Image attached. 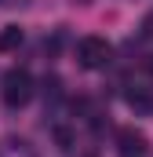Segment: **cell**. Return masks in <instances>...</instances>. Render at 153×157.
Here are the masks:
<instances>
[{
    "instance_id": "cell-1",
    "label": "cell",
    "mask_w": 153,
    "mask_h": 157,
    "mask_svg": "<svg viewBox=\"0 0 153 157\" xmlns=\"http://www.w3.org/2000/svg\"><path fill=\"white\" fill-rule=\"evenodd\" d=\"M76 59H80L84 70H102V66H110L113 48H110L102 37H84L80 44H76Z\"/></svg>"
},
{
    "instance_id": "cell-2",
    "label": "cell",
    "mask_w": 153,
    "mask_h": 157,
    "mask_svg": "<svg viewBox=\"0 0 153 157\" xmlns=\"http://www.w3.org/2000/svg\"><path fill=\"white\" fill-rule=\"evenodd\" d=\"M29 99H33V80H29V73L26 70H7V77H4V102L11 110H18Z\"/></svg>"
},
{
    "instance_id": "cell-3",
    "label": "cell",
    "mask_w": 153,
    "mask_h": 157,
    "mask_svg": "<svg viewBox=\"0 0 153 157\" xmlns=\"http://www.w3.org/2000/svg\"><path fill=\"white\" fill-rule=\"evenodd\" d=\"M117 143H120V154L124 157H142L146 154V135L135 132V128H124V132L117 135Z\"/></svg>"
},
{
    "instance_id": "cell-4",
    "label": "cell",
    "mask_w": 153,
    "mask_h": 157,
    "mask_svg": "<svg viewBox=\"0 0 153 157\" xmlns=\"http://www.w3.org/2000/svg\"><path fill=\"white\" fill-rule=\"evenodd\" d=\"M18 44H22V29H18V26L0 29V51H15Z\"/></svg>"
},
{
    "instance_id": "cell-5",
    "label": "cell",
    "mask_w": 153,
    "mask_h": 157,
    "mask_svg": "<svg viewBox=\"0 0 153 157\" xmlns=\"http://www.w3.org/2000/svg\"><path fill=\"white\" fill-rule=\"evenodd\" d=\"M128 102H131L135 110H150V95H146V91H128Z\"/></svg>"
},
{
    "instance_id": "cell-6",
    "label": "cell",
    "mask_w": 153,
    "mask_h": 157,
    "mask_svg": "<svg viewBox=\"0 0 153 157\" xmlns=\"http://www.w3.org/2000/svg\"><path fill=\"white\" fill-rule=\"evenodd\" d=\"M58 88H62L58 77H44V95H47V99H58Z\"/></svg>"
},
{
    "instance_id": "cell-7",
    "label": "cell",
    "mask_w": 153,
    "mask_h": 157,
    "mask_svg": "<svg viewBox=\"0 0 153 157\" xmlns=\"http://www.w3.org/2000/svg\"><path fill=\"white\" fill-rule=\"evenodd\" d=\"M55 143H58L62 150H69V146H73V135H69L66 128H55Z\"/></svg>"
},
{
    "instance_id": "cell-8",
    "label": "cell",
    "mask_w": 153,
    "mask_h": 157,
    "mask_svg": "<svg viewBox=\"0 0 153 157\" xmlns=\"http://www.w3.org/2000/svg\"><path fill=\"white\" fill-rule=\"evenodd\" d=\"M26 0H0V7H22Z\"/></svg>"
}]
</instances>
